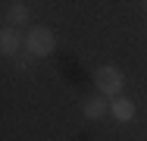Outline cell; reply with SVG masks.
<instances>
[{"mask_svg": "<svg viewBox=\"0 0 147 141\" xmlns=\"http://www.w3.org/2000/svg\"><path fill=\"white\" fill-rule=\"evenodd\" d=\"M107 110H110V104L103 100V97H88L85 104H82V113H85V119H103L107 116Z\"/></svg>", "mask_w": 147, "mask_h": 141, "instance_id": "obj_6", "label": "cell"}, {"mask_svg": "<svg viewBox=\"0 0 147 141\" xmlns=\"http://www.w3.org/2000/svg\"><path fill=\"white\" fill-rule=\"evenodd\" d=\"M25 50H28L31 56H50L57 50V35H53L47 25L28 28V35H25Z\"/></svg>", "mask_w": 147, "mask_h": 141, "instance_id": "obj_1", "label": "cell"}, {"mask_svg": "<svg viewBox=\"0 0 147 141\" xmlns=\"http://www.w3.org/2000/svg\"><path fill=\"white\" fill-rule=\"evenodd\" d=\"M28 63H31V54L25 50V56H16V69H28Z\"/></svg>", "mask_w": 147, "mask_h": 141, "instance_id": "obj_7", "label": "cell"}, {"mask_svg": "<svg viewBox=\"0 0 147 141\" xmlns=\"http://www.w3.org/2000/svg\"><path fill=\"white\" fill-rule=\"evenodd\" d=\"M110 113L116 116L119 122H131V119H135V100H128V97H113V100H110Z\"/></svg>", "mask_w": 147, "mask_h": 141, "instance_id": "obj_4", "label": "cell"}, {"mask_svg": "<svg viewBox=\"0 0 147 141\" xmlns=\"http://www.w3.org/2000/svg\"><path fill=\"white\" fill-rule=\"evenodd\" d=\"M22 44H25V38H22L19 28H13V25L0 28V56H19Z\"/></svg>", "mask_w": 147, "mask_h": 141, "instance_id": "obj_3", "label": "cell"}, {"mask_svg": "<svg viewBox=\"0 0 147 141\" xmlns=\"http://www.w3.org/2000/svg\"><path fill=\"white\" fill-rule=\"evenodd\" d=\"M94 85H97V91L103 97H119V91L125 85V75L119 72L116 66H100L97 75H94Z\"/></svg>", "mask_w": 147, "mask_h": 141, "instance_id": "obj_2", "label": "cell"}, {"mask_svg": "<svg viewBox=\"0 0 147 141\" xmlns=\"http://www.w3.org/2000/svg\"><path fill=\"white\" fill-rule=\"evenodd\" d=\"M28 19H31V13H28L25 3H9L6 6V25L22 28V25H28Z\"/></svg>", "mask_w": 147, "mask_h": 141, "instance_id": "obj_5", "label": "cell"}, {"mask_svg": "<svg viewBox=\"0 0 147 141\" xmlns=\"http://www.w3.org/2000/svg\"><path fill=\"white\" fill-rule=\"evenodd\" d=\"M144 9H147V0H144Z\"/></svg>", "mask_w": 147, "mask_h": 141, "instance_id": "obj_8", "label": "cell"}]
</instances>
